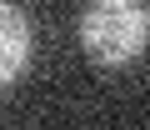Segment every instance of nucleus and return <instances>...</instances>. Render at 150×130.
I'll return each instance as SVG.
<instances>
[{
	"label": "nucleus",
	"mask_w": 150,
	"mask_h": 130,
	"mask_svg": "<svg viewBox=\"0 0 150 130\" xmlns=\"http://www.w3.org/2000/svg\"><path fill=\"white\" fill-rule=\"evenodd\" d=\"M80 45L90 65L125 70L150 50V10L145 0H85L80 10Z\"/></svg>",
	"instance_id": "f257e3e1"
},
{
	"label": "nucleus",
	"mask_w": 150,
	"mask_h": 130,
	"mask_svg": "<svg viewBox=\"0 0 150 130\" xmlns=\"http://www.w3.org/2000/svg\"><path fill=\"white\" fill-rule=\"evenodd\" d=\"M30 65V20L20 5L0 0V85H10Z\"/></svg>",
	"instance_id": "f03ea898"
}]
</instances>
